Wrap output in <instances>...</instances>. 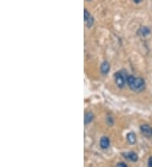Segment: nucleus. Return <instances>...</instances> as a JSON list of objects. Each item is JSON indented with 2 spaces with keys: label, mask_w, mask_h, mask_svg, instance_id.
I'll return each instance as SVG.
<instances>
[{
  "label": "nucleus",
  "mask_w": 152,
  "mask_h": 167,
  "mask_svg": "<svg viewBox=\"0 0 152 167\" xmlns=\"http://www.w3.org/2000/svg\"><path fill=\"white\" fill-rule=\"evenodd\" d=\"M127 85L131 90L134 92H141L145 89V80L141 77H135L131 74L127 76Z\"/></svg>",
  "instance_id": "obj_1"
},
{
  "label": "nucleus",
  "mask_w": 152,
  "mask_h": 167,
  "mask_svg": "<svg viewBox=\"0 0 152 167\" xmlns=\"http://www.w3.org/2000/svg\"><path fill=\"white\" fill-rule=\"evenodd\" d=\"M114 79L117 86L119 89H123L127 83V75L123 71H118L114 73Z\"/></svg>",
  "instance_id": "obj_2"
},
{
  "label": "nucleus",
  "mask_w": 152,
  "mask_h": 167,
  "mask_svg": "<svg viewBox=\"0 0 152 167\" xmlns=\"http://www.w3.org/2000/svg\"><path fill=\"white\" fill-rule=\"evenodd\" d=\"M141 133L148 138H152V128L148 124H143L139 128Z\"/></svg>",
  "instance_id": "obj_3"
},
{
  "label": "nucleus",
  "mask_w": 152,
  "mask_h": 167,
  "mask_svg": "<svg viewBox=\"0 0 152 167\" xmlns=\"http://www.w3.org/2000/svg\"><path fill=\"white\" fill-rule=\"evenodd\" d=\"M122 155H123L126 160H130L132 162H137L138 160H139V156H138V154L135 152H134V151L123 153Z\"/></svg>",
  "instance_id": "obj_4"
},
{
  "label": "nucleus",
  "mask_w": 152,
  "mask_h": 167,
  "mask_svg": "<svg viewBox=\"0 0 152 167\" xmlns=\"http://www.w3.org/2000/svg\"><path fill=\"white\" fill-rule=\"evenodd\" d=\"M99 144H100V146H101V148L102 149H107L111 143H110V139H109L108 137L103 136L100 139V143Z\"/></svg>",
  "instance_id": "obj_5"
},
{
  "label": "nucleus",
  "mask_w": 152,
  "mask_h": 167,
  "mask_svg": "<svg viewBox=\"0 0 152 167\" xmlns=\"http://www.w3.org/2000/svg\"><path fill=\"white\" fill-rule=\"evenodd\" d=\"M137 34L139 37H147L148 35L151 34V30L147 26H141L139 29L138 30Z\"/></svg>",
  "instance_id": "obj_6"
},
{
  "label": "nucleus",
  "mask_w": 152,
  "mask_h": 167,
  "mask_svg": "<svg viewBox=\"0 0 152 167\" xmlns=\"http://www.w3.org/2000/svg\"><path fill=\"white\" fill-rule=\"evenodd\" d=\"M95 116L94 114L91 111H87L85 114V117H84V123L86 126L88 124H90L93 120H94Z\"/></svg>",
  "instance_id": "obj_7"
},
{
  "label": "nucleus",
  "mask_w": 152,
  "mask_h": 167,
  "mask_svg": "<svg viewBox=\"0 0 152 167\" xmlns=\"http://www.w3.org/2000/svg\"><path fill=\"white\" fill-rule=\"evenodd\" d=\"M110 68H111V65L107 61H104L101 65V72L102 74L106 75L109 73L110 71Z\"/></svg>",
  "instance_id": "obj_8"
},
{
  "label": "nucleus",
  "mask_w": 152,
  "mask_h": 167,
  "mask_svg": "<svg viewBox=\"0 0 152 167\" xmlns=\"http://www.w3.org/2000/svg\"><path fill=\"white\" fill-rule=\"evenodd\" d=\"M127 141L129 142V144H134L136 143V135L134 132H130L127 134L126 136Z\"/></svg>",
  "instance_id": "obj_9"
},
{
  "label": "nucleus",
  "mask_w": 152,
  "mask_h": 167,
  "mask_svg": "<svg viewBox=\"0 0 152 167\" xmlns=\"http://www.w3.org/2000/svg\"><path fill=\"white\" fill-rule=\"evenodd\" d=\"M94 22H95V20H94V18L92 17V16H90L89 19H88V20L87 21H86V26H87V28H90L93 25H94Z\"/></svg>",
  "instance_id": "obj_10"
},
{
  "label": "nucleus",
  "mask_w": 152,
  "mask_h": 167,
  "mask_svg": "<svg viewBox=\"0 0 152 167\" xmlns=\"http://www.w3.org/2000/svg\"><path fill=\"white\" fill-rule=\"evenodd\" d=\"M90 16H91V15L90 14V12L87 10L86 8H85V10H84V20H85V22L87 21L88 19H89Z\"/></svg>",
  "instance_id": "obj_11"
},
{
  "label": "nucleus",
  "mask_w": 152,
  "mask_h": 167,
  "mask_svg": "<svg viewBox=\"0 0 152 167\" xmlns=\"http://www.w3.org/2000/svg\"><path fill=\"white\" fill-rule=\"evenodd\" d=\"M107 123L109 126H112V124L114 123V121H113V119H112V116H107Z\"/></svg>",
  "instance_id": "obj_12"
},
{
  "label": "nucleus",
  "mask_w": 152,
  "mask_h": 167,
  "mask_svg": "<svg viewBox=\"0 0 152 167\" xmlns=\"http://www.w3.org/2000/svg\"><path fill=\"white\" fill-rule=\"evenodd\" d=\"M117 166L128 167V165H127L126 163H124V162H118V163L117 164Z\"/></svg>",
  "instance_id": "obj_13"
},
{
  "label": "nucleus",
  "mask_w": 152,
  "mask_h": 167,
  "mask_svg": "<svg viewBox=\"0 0 152 167\" xmlns=\"http://www.w3.org/2000/svg\"><path fill=\"white\" fill-rule=\"evenodd\" d=\"M148 166L152 167V157H150V158H149V160H148Z\"/></svg>",
  "instance_id": "obj_14"
},
{
  "label": "nucleus",
  "mask_w": 152,
  "mask_h": 167,
  "mask_svg": "<svg viewBox=\"0 0 152 167\" xmlns=\"http://www.w3.org/2000/svg\"><path fill=\"white\" fill-rule=\"evenodd\" d=\"M134 1V4H139V3H141L142 2V0H133Z\"/></svg>",
  "instance_id": "obj_15"
},
{
  "label": "nucleus",
  "mask_w": 152,
  "mask_h": 167,
  "mask_svg": "<svg viewBox=\"0 0 152 167\" xmlns=\"http://www.w3.org/2000/svg\"><path fill=\"white\" fill-rule=\"evenodd\" d=\"M87 1H91V0H87Z\"/></svg>",
  "instance_id": "obj_16"
}]
</instances>
